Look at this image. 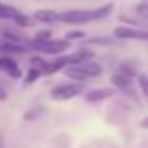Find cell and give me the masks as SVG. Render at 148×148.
Returning a JSON list of instances; mask_svg holds the SVG:
<instances>
[{
  "mask_svg": "<svg viewBox=\"0 0 148 148\" xmlns=\"http://www.w3.org/2000/svg\"><path fill=\"white\" fill-rule=\"evenodd\" d=\"M114 6L112 4H105V6H99L96 10H68L60 13V23H66V25H88V23H96L105 19L107 15L112 13Z\"/></svg>",
  "mask_w": 148,
  "mask_h": 148,
  "instance_id": "cell-1",
  "label": "cell"
},
{
  "mask_svg": "<svg viewBox=\"0 0 148 148\" xmlns=\"http://www.w3.org/2000/svg\"><path fill=\"white\" fill-rule=\"evenodd\" d=\"M64 73L69 77V79L77 81V83H84V81H90V79L99 77L101 73H103V68H101V64H98L96 60H84V62H81V64L66 68Z\"/></svg>",
  "mask_w": 148,
  "mask_h": 148,
  "instance_id": "cell-2",
  "label": "cell"
},
{
  "mask_svg": "<svg viewBox=\"0 0 148 148\" xmlns=\"http://www.w3.org/2000/svg\"><path fill=\"white\" fill-rule=\"evenodd\" d=\"M69 41L68 40H36L32 38L30 40V49L38 51V53L43 54H62L64 51H68Z\"/></svg>",
  "mask_w": 148,
  "mask_h": 148,
  "instance_id": "cell-3",
  "label": "cell"
},
{
  "mask_svg": "<svg viewBox=\"0 0 148 148\" xmlns=\"http://www.w3.org/2000/svg\"><path fill=\"white\" fill-rule=\"evenodd\" d=\"M135 79H137V77L130 75V73H126L124 69L118 68V71L112 73L111 83H112V86H114L116 90L127 94L131 99H137V92H135V86H133V81H135Z\"/></svg>",
  "mask_w": 148,
  "mask_h": 148,
  "instance_id": "cell-4",
  "label": "cell"
},
{
  "mask_svg": "<svg viewBox=\"0 0 148 148\" xmlns=\"http://www.w3.org/2000/svg\"><path fill=\"white\" fill-rule=\"evenodd\" d=\"M114 38H118L120 41H148V26H130L122 25L114 28Z\"/></svg>",
  "mask_w": 148,
  "mask_h": 148,
  "instance_id": "cell-5",
  "label": "cell"
},
{
  "mask_svg": "<svg viewBox=\"0 0 148 148\" xmlns=\"http://www.w3.org/2000/svg\"><path fill=\"white\" fill-rule=\"evenodd\" d=\"M0 21H13V23H17V26L25 28V26H32L34 17H28L21 10H17V8L0 2Z\"/></svg>",
  "mask_w": 148,
  "mask_h": 148,
  "instance_id": "cell-6",
  "label": "cell"
},
{
  "mask_svg": "<svg viewBox=\"0 0 148 148\" xmlns=\"http://www.w3.org/2000/svg\"><path fill=\"white\" fill-rule=\"evenodd\" d=\"M81 90H83L81 83H64V84H56L49 96L54 101H68V99H73L75 96H79Z\"/></svg>",
  "mask_w": 148,
  "mask_h": 148,
  "instance_id": "cell-7",
  "label": "cell"
},
{
  "mask_svg": "<svg viewBox=\"0 0 148 148\" xmlns=\"http://www.w3.org/2000/svg\"><path fill=\"white\" fill-rule=\"evenodd\" d=\"M0 71L6 73L11 79H25L21 71V66L17 64L13 56H0Z\"/></svg>",
  "mask_w": 148,
  "mask_h": 148,
  "instance_id": "cell-8",
  "label": "cell"
},
{
  "mask_svg": "<svg viewBox=\"0 0 148 148\" xmlns=\"http://www.w3.org/2000/svg\"><path fill=\"white\" fill-rule=\"evenodd\" d=\"M112 96H114V90H112V88H94V90H88L86 94H84V101L96 105V103H101V101L112 98Z\"/></svg>",
  "mask_w": 148,
  "mask_h": 148,
  "instance_id": "cell-9",
  "label": "cell"
},
{
  "mask_svg": "<svg viewBox=\"0 0 148 148\" xmlns=\"http://www.w3.org/2000/svg\"><path fill=\"white\" fill-rule=\"evenodd\" d=\"M28 49H30V47H26V45L15 43V41H10V40L0 41V56H13V54H25V53H28Z\"/></svg>",
  "mask_w": 148,
  "mask_h": 148,
  "instance_id": "cell-10",
  "label": "cell"
},
{
  "mask_svg": "<svg viewBox=\"0 0 148 148\" xmlns=\"http://www.w3.org/2000/svg\"><path fill=\"white\" fill-rule=\"evenodd\" d=\"M34 21L43 23V25H54V23H60V13L54 10H36L34 11Z\"/></svg>",
  "mask_w": 148,
  "mask_h": 148,
  "instance_id": "cell-11",
  "label": "cell"
},
{
  "mask_svg": "<svg viewBox=\"0 0 148 148\" xmlns=\"http://www.w3.org/2000/svg\"><path fill=\"white\" fill-rule=\"evenodd\" d=\"M69 66H71V54H69V56H60V58H56V60H49L47 69H45L43 75H53V73L62 71V69L69 68Z\"/></svg>",
  "mask_w": 148,
  "mask_h": 148,
  "instance_id": "cell-12",
  "label": "cell"
},
{
  "mask_svg": "<svg viewBox=\"0 0 148 148\" xmlns=\"http://www.w3.org/2000/svg\"><path fill=\"white\" fill-rule=\"evenodd\" d=\"M88 45H103V47H114V45H120L118 38H92L88 41Z\"/></svg>",
  "mask_w": 148,
  "mask_h": 148,
  "instance_id": "cell-13",
  "label": "cell"
},
{
  "mask_svg": "<svg viewBox=\"0 0 148 148\" xmlns=\"http://www.w3.org/2000/svg\"><path fill=\"white\" fill-rule=\"evenodd\" d=\"M137 86H139V90H141L143 98H145L146 103H148V75L139 73V75H137Z\"/></svg>",
  "mask_w": 148,
  "mask_h": 148,
  "instance_id": "cell-14",
  "label": "cell"
},
{
  "mask_svg": "<svg viewBox=\"0 0 148 148\" xmlns=\"http://www.w3.org/2000/svg\"><path fill=\"white\" fill-rule=\"evenodd\" d=\"M47 64H49V60H43L41 56H32V58H30V68L38 69V71H41V73H45Z\"/></svg>",
  "mask_w": 148,
  "mask_h": 148,
  "instance_id": "cell-15",
  "label": "cell"
},
{
  "mask_svg": "<svg viewBox=\"0 0 148 148\" xmlns=\"http://www.w3.org/2000/svg\"><path fill=\"white\" fill-rule=\"evenodd\" d=\"M43 75V73L41 71H38V69H34V68H30L28 71H26V75H25V84H32V83H36L38 79H40V77Z\"/></svg>",
  "mask_w": 148,
  "mask_h": 148,
  "instance_id": "cell-16",
  "label": "cell"
},
{
  "mask_svg": "<svg viewBox=\"0 0 148 148\" xmlns=\"http://www.w3.org/2000/svg\"><path fill=\"white\" fill-rule=\"evenodd\" d=\"M41 112H43V109H41V107H36L34 111H28V112H25V120H26V122H30V120H36L38 116L41 114Z\"/></svg>",
  "mask_w": 148,
  "mask_h": 148,
  "instance_id": "cell-17",
  "label": "cell"
},
{
  "mask_svg": "<svg viewBox=\"0 0 148 148\" xmlns=\"http://www.w3.org/2000/svg\"><path fill=\"white\" fill-rule=\"evenodd\" d=\"M34 38H36V40H53V32H51V30H41V32H38Z\"/></svg>",
  "mask_w": 148,
  "mask_h": 148,
  "instance_id": "cell-18",
  "label": "cell"
},
{
  "mask_svg": "<svg viewBox=\"0 0 148 148\" xmlns=\"http://www.w3.org/2000/svg\"><path fill=\"white\" fill-rule=\"evenodd\" d=\"M81 38H84V32L83 30H77V32H69L68 36H66V40L71 41V40H81Z\"/></svg>",
  "mask_w": 148,
  "mask_h": 148,
  "instance_id": "cell-19",
  "label": "cell"
},
{
  "mask_svg": "<svg viewBox=\"0 0 148 148\" xmlns=\"http://www.w3.org/2000/svg\"><path fill=\"white\" fill-rule=\"evenodd\" d=\"M8 96H10V90H8V86L0 81V101H6Z\"/></svg>",
  "mask_w": 148,
  "mask_h": 148,
  "instance_id": "cell-20",
  "label": "cell"
},
{
  "mask_svg": "<svg viewBox=\"0 0 148 148\" xmlns=\"http://www.w3.org/2000/svg\"><path fill=\"white\" fill-rule=\"evenodd\" d=\"M139 126H141L143 130H148V116H145V118H143L141 122H139Z\"/></svg>",
  "mask_w": 148,
  "mask_h": 148,
  "instance_id": "cell-21",
  "label": "cell"
},
{
  "mask_svg": "<svg viewBox=\"0 0 148 148\" xmlns=\"http://www.w3.org/2000/svg\"><path fill=\"white\" fill-rule=\"evenodd\" d=\"M0 148H6V143H4V137L0 135Z\"/></svg>",
  "mask_w": 148,
  "mask_h": 148,
  "instance_id": "cell-22",
  "label": "cell"
},
{
  "mask_svg": "<svg viewBox=\"0 0 148 148\" xmlns=\"http://www.w3.org/2000/svg\"><path fill=\"white\" fill-rule=\"evenodd\" d=\"M145 25H146V26H148V19H145Z\"/></svg>",
  "mask_w": 148,
  "mask_h": 148,
  "instance_id": "cell-23",
  "label": "cell"
}]
</instances>
